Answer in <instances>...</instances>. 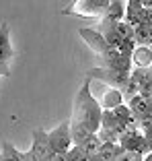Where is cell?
Listing matches in <instances>:
<instances>
[{"instance_id":"obj_2","label":"cell","mask_w":152,"mask_h":161,"mask_svg":"<svg viewBox=\"0 0 152 161\" xmlns=\"http://www.w3.org/2000/svg\"><path fill=\"white\" fill-rule=\"evenodd\" d=\"M82 39L90 46V50L95 52V56L99 58L101 66L105 68H113V70H121V72H132V58L124 56L121 52H117L115 47H111L109 43L103 39V35L93 27H84L78 31Z\"/></svg>"},{"instance_id":"obj_12","label":"cell","mask_w":152,"mask_h":161,"mask_svg":"<svg viewBox=\"0 0 152 161\" xmlns=\"http://www.w3.org/2000/svg\"><path fill=\"white\" fill-rule=\"evenodd\" d=\"M121 155H124V149H121L119 142H103L97 157L101 161H119Z\"/></svg>"},{"instance_id":"obj_17","label":"cell","mask_w":152,"mask_h":161,"mask_svg":"<svg viewBox=\"0 0 152 161\" xmlns=\"http://www.w3.org/2000/svg\"><path fill=\"white\" fill-rule=\"evenodd\" d=\"M142 6L148 10H152V0H142Z\"/></svg>"},{"instance_id":"obj_14","label":"cell","mask_w":152,"mask_h":161,"mask_svg":"<svg viewBox=\"0 0 152 161\" xmlns=\"http://www.w3.org/2000/svg\"><path fill=\"white\" fill-rule=\"evenodd\" d=\"M101 138H99V134H90L89 138H86L84 142H82L80 147H82V151H84V155L86 157H97L99 155V149H101Z\"/></svg>"},{"instance_id":"obj_19","label":"cell","mask_w":152,"mask_h":161,"mask_svg":"<svg viewBox=\"0 0 152 161\" xmlns=\"http://www.w3.org/2000/svg\"><path fill=\"white\" fill-rule=\"evenodd\" d=\"M148 47H150V50H152V35H150V43H148Z\"/></svg>"},{"instance_id":"obj_18","label":"cell","mask_w":152,"mask_h":161,"mask_svg":"<svg viewBox=\"0 0 152 161\" xmlns=\"http://www.w3.org/2000/svg\"><path fill=\"white\" fill-rule=\"evenodd\" d=\"M89 161H101L99 157H89Z\"/></svg>"},{"instance_id":"obj_1","label":"cell","mask_w":152,"mask_h":161,"mask_svg":"<svg viewBox=\"0 0 152 161\" xmlns=\"http://www.w3.org/2000/svg\"><path fill=\"white\" fill-rule=\"evenodd\" d=\"M90 85H93V79L84 76V83L80 85V89L76 93L74 105H72L70 124L72 126H82L93 134H99L101 122H103V108L95 99V95L90 91Z\"/></svg>"},{"instance_id":"obj_8","label":"cell","mask_w":152,"mask_h":161,"mask_svg":"<svg viewBox=\"0 0 152 161\" xmlns=\"http://www.w3.org/2000/svg\"><path fill=\"white\" fill-rule=\"evenodd\" d=\"M14 56V47L10 43V27H8V21L0 25V62H6L13 60Z\"/></svg>"},{"instance_id":"obj_4","label":"cell","mask_w":152,"mask_h":161,"mask_svg":"<svg viewBox=\"0 0 152 161\" xmlns=\"http://www.w3.org/2000/svg\"><path fill=\"white\" fill-rule=\"evenodd\" d=\"M49 145H52V151L58 155H68L74 147V141H72L70 134V120L62 122L60 126H56L53 130H49Z\"/></svg>"},{"instance_id":"obj_3","label":"cell","mask_w":152,"mask_h":161,"mask_svg":"<svg viewBox=\"0 0 152 161\" xmlns=\"http://www.w3.org/2000/svg\"><path fill=\"white\" fill-rule=\"evenodd\" d=\"M86 76L93 80H99L107 87H113V89L124 91L125 85L129 83V76L132 72H121V70H113V68H105V66H95L86 70Z\"/></svg>"},{"instance_id":"obj_6","label":"cell","mask_w":152,"mask_h":161,"mask_svg":"<svg viewBox=\"0 0 152 161\" xmlns=\"http://www.w3.org/2000/svg\"><path fill=\"white\" fill-rule=\"evenodd\" d=\"M52 145H49V134L43 128H35L33 130V145L29 149V155L35 161H48L52 157Z\"/></svg>"},{"instance_id":"obj_10","label":"cell","mask_w":152,"mask_h":161,"mask_svg":"<svg viewBox=\"0 0 152 161\" xmlns=\"http://www.w3.org/2000/svg\"><path fill=\"white\" fill-rule=\"evenodd\" d=\"M103 23H119L125 21V2L121 0H109V6L105 10V14L101 17Z\"/></svg>"},{"instance_id":"obj_15","label":"cell","mask_w":152,"mask_h":161,"mask_svg":"<svg viewBox=\"0 0 152 161\" xmlns=\"http://www.w3.org/2000/svg\"><path fill=\"white\" fill-rule=\"evenodd\" d=\"M150 35H152V27H148V25L134 27V42H136V46H148L150 43Z\"/></svg>"},{"instance_id":"obj_16","label":"cell","mask_w":152,"mask_h":161,"mask_svg":"<svg viewBox=\"0 0 152 161\" xmlns=\"http://www.w3.org/2000/svg\"><path fill=\"white\" fill-rule=\"evenodd\" d=\"M8 75H10V66L6 62H0V79L2 76H8Z\"/></svg>"},{"instance_id":"obj_13","label":"cell","mask_w":152,"mask_h":161,"mask_svg":"<svg viewBox=\"0 0 152 161\" xmlns=\"http://www.w3.org/2000/svg\"><path fill=\"white\" fill-rule=\"evenodd\" d=\"M128 105H129V109H132V114H134L136 120H142V118H146V116H150L148 103H146V99H144L140 93L136 95V97H132V99L128 101Z\"/></svg>"},{"instance_id":"obj_9","label":"cell","mask_w":152,"mask_h":161,"mask_svg":"<svg viewBox=\"0 0 152 161\" xmlns=\"http://www.w3.org/2000/svg\"><path fill=\"white\" fill-rule=\"evenodd\" d=\"M132 66L136 70H150L152 68V50L148 46H136L132 54Z\"/></svg>"},{"instance_id":"obj_5","label":"cell","mask_w":152,"mask_h":161,"mask_svg":"<svg viewBox=\"0 0 152 161\" xmlns=\"http://www.w3.org/2000/svg\"><path fill=\"white\" fill-rule=\"evenodd\" d=\"M109 6V0H78L72 6L64 8V14H76V17H103Z\"/></svg>"},{"instance_id":"obj_11","label":"cell","mask_w":152,"mask_h":161,"mask_svg":"<svg viewBox=\"0 0 152 161\" xmlns=\"http://www.w3.org/2000/svg\"><path fill=\"white\" fill-rule=\"evenodd\" d=\"M142 0H129L125 2V23L132 27L142 25Z\"/></svg>"},{"instance_id":"obj_7","label":"cell","mask_w":152,"mask_h":161,"mask_svg":"<svg viewBox=\"0 0 152 161\" xmlns=\"http://www.w3.org/2000/svg\"><path fill=\"white\" fill-rule=\"evenodd\" d=\"M97 83H99V80H97ZM99 87H101V93L97 95L95 99L99 101V105L103 109H111V112H113L115 108H119V105L124 103V93L119 89L107 87V85H103V83H99Z\"/></svg>"}]
</instances>
